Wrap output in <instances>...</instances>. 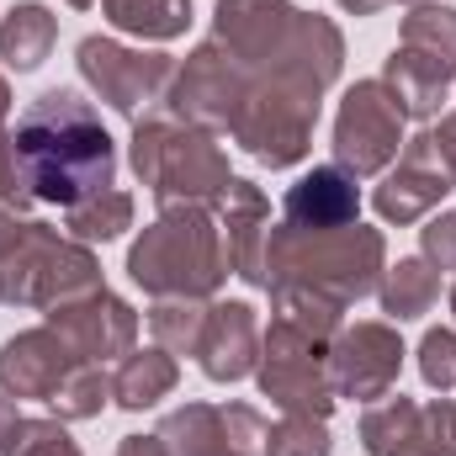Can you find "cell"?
<instances>
[{"instance_id": "cell-1", "label": "cell", "mask_w": 456, "mask_h": 456, "mask_svg": "<svg viewBox=\"0 0 456 456\" xmlns=\"http://www.w3.org/2000/svg\"><path fill=\"white\" fill-rule=\"evenodd\" d=\"M11 149L32 202H59L69 213L117 186V143L80 91H43L16 117Z\"/></svg>"}, {"instance_id": "cell-2", "label": "cell", "mask_w": 456, "mask_h": 456, "mask_svg": "<svg viewBox=\"0 0 456 456\" xmlns=\"http://www.w3.org/2000/svg\"><path fill=\"white\" fill-rule=\"evenodd\" d=\"M387 271V244L377 228H335V233H297L271 228L265 233V287H314L335 303H361L377 292Z\"/></svg>"}, {"instance_id": "cell-3", "label": "cell", "mask_w": 456, "mask_h": 456, "mask_svg": "<svg viewBox=\"0 0 456 456\" xmlns=\"http://www.w3.org/2000/svg\"><path fill=\"white\" fill-rule=\"evenodd\" d=\"M127 276L154 297H213L228 276L218 213L159 208V218L127 249Z\"/></svg>"}, {"instance_id": "cell-4", "label": "cell", "mask_w": 456, "mask_h": 456, "mask_svg": "<svg viewBox=\"0 0 456 456\" xmlns=\"http://www.w3.org/2000/svg\"><path fill=\"white\" fill-rule=\"evenodd\" d=\"M133 170L159 208H218L233 181L218 133L170 112L133 122Z\"/></svg>"}, {"instance_id": "cell-5", "label": "cell", "mask_w": 456, "mask_h": 456, "mask_svg": "<svg viewBox=\"0 0 456 456\" xmlns=\"http://www.w3.org/2000/svg\"><path fill=\"white\" fill-rule=\"evenodd\" d=\"M91 287H102V271L80 239H64L48 224H16V218L0 228V303L53 308Z\"/></svg>"}, {"instance_id": "cell-6", "label": "cell", "mask_w": 456, "mask_h": 456, "mask_svg": "<svg viewBox=\"0 0 456 456\" xmlns=\"http://www.w3.org/2000/svg\"><path fill=\"white\" fill-rule=\"evenodd\" d=\"M260 393L281 409V414H308V419H330L335 414V382H330V345L271 319V330L260 335V361H255Z\"/></svg>"}, {"instance_id": "cell-7", "label": "cell", "mask_w": 456, "mask_h": 456, "mask_svg": "<svg viewBox=\"0 0 456 456\" xmlns=\"http://www.w3.org/2000/svg\"><path fill=\"white\" fill-rule=\"evenodd\" d=\"M75 64L86 75V86L122 112L127 122H143L154 117V107L170 96V80H175V64L170 53H143V48H122L112 37H86L75 48Z\"/></svg>"}, {"instance_id": "cell-8", "label": "cell", "mask_w": 456, "mask_h": 456, "mask_svg": "<svg viewBox=\"0 0 456 456\" xmlns=\"http://www.w3.org/2000/svg\"><path fill=\"white\" fill-rule=\"evenodd\" d=\"M314 122H319V107H314V102L292 96V91L276 86V80H255V91L244 96L239 117L228 122V138H233L244 154H255L260 165L287 170V165H297V159L308 154Z\"/></svg>"}, {"instance_id": "cell-9", "label": "cell", "mask_w": 456, "mask_h": 456, "mask_svg": "<svg viewBox=\"0 0 456 456\" xmlns=\"http://www.w3.org/2000/svg\"><path fill=\"white\" fill-rule=\"evenodd\" d=\"M255 91V75L228 53L224 43H202L170 80V96H165V112L181 117V122H197L208 133H228V122L239 117L244 96Z\"/></svg>"}, {"instance_id": "cell-10", "label": "cell", "mask_w": 456, "mask_h": 456, "mask_svg": "<svg viewBox=\"0 0 456 456\" xmlns=\"http://www.w3.org/2000/svg\"><path fill=\"white\" fill-rule=\"evenodd\" d=\"M403 154V112L393 102V91L382 80H355L340 102L335 117V159L340 170L361 175H382L393 159Z\"/></svg>"}, {"instance_id": "cell-11", "label": "cell", "mask_w": 456, "mask_h": 456, "mask_svg": "<svg viewBox=\"0 0 456 456\" xmlns=\"http://www.w3.org/2000/svg\"><path fill=\"white\" fill-rule=\"evenodd\" d=\"M403 371V340L387 324H345L340 335L330 340V382L335 398H361L377 403L393 393Z\"/></svg>"}, {"instance_id": "cell-12", "label": "cell", "mask_w": 456, "mask_h": 456, "mask_svg": "<svg viewBox=\"0 0 456 456\" xmlns=\"http://www.w3.org/2000/svg\"><path fill=\"white\" fill-rule=\"evenodd\" d=\"M340 64H345L340 27H335L330 16H319V11H297L292 37L281 43V53L271 59V69L255 75V80H276V86H287L292 96H303V102L319 107L324 91L340 80Z\"/></svg>"}, {"instance_id": "cell-13", "label": "cell", "mask_w": 456, "mask_h": 456, "mask_svg": "<svg viewBox=\"0 0 456 456\" xmlns=\"http://www.w3.org/2000/svg\"><path fill=\"white\" fill-rule=\"evenodd\" d=\"M48 324L75 345L86 361H96V366L112 361V355L138 350V314H133L117 292H107V287H91V292H80V297L53 303V308H48Z\"/></svg>"}, {"instance_id": "cell-14", "label": "cell", "mask_w": 456, "mask_h": 456, "mask_svg": "<svg viewBox=\"0 0 456 456\" xmlns=\"http://www.w3.org/2000/svg\"><path fill=\"white\" fill-rule=\"evenodd\" d=\"M456 186V175L446 170V159L436 154L430 133H414L403 138V154L398 165L382 175V186L371 191V208L382 213V224H414L425 218L430 208H441V197Z\"/></svg>"}, {"instance_id": "cell-15", "label": "cell", "mask_w": 456, "mask_h": 456, "mask_svg": "<svg viewBox=\"0 0 456 456\" xmlns=\"http://www.w3.org/2000/svg\"><path fill=\"white\" fill-rule=\"evenodd\" d=\"M292 27H297V5L292 0H218V16H213V37L249 75L271 69V59L281 53Z\"/></svg>"}, {"instance_id": "cell-16", "label": "cell", "mask_w": 456, "mask_h": 456, "mask_svg": "<svg viewBox=\"0 0 456 456\" xmlns=\"http://www.w3.org/2000/svg\"><path fill=\"white\" fill-rule=\"evenodd\" d=\"M86 355L64 340L53 324L43 330H21L0 345V393L5 398H53V387L80 366Z\"/></svg>"}, {"instance_id": "cell-17", "label": "cell", "mask_w": 456, "mask_h": 456, "mask_svg": "<svg viewBox=\"0 0 456 456\" xmlns=\"http://www.w3.org/2000/svg\"><path fill=\"white\" fill-rule=\"evenodd\" d=\"M271 202L260 197L255 181H228V191L218 197V228H224V260L233 276L265 287V233H271Z\"/></svg>"}, {"instance_id": "cell-18", "label": "cell", "mask_w": 456, "mask_h": 456, "mask_svg": "<svg viewBox=\"0 0 456 456\" xmlns=\"http://www.w3.org/2000/svg\"><path fill=\"white\" fill-rule=\"evenodd\" d=\"M361 213V191H355V175L340 170V165H319L308 170L287 202H281V224L297 228V233H335V228H350Z\"/></svg>"}, {"instance_id": "cell-19", "label": "cell", "mask_w": 456, "mask_h": 456, "mask_svg": "<svg viewBox=\"0 0 456 456\" xmlns=\"http://www.w3.org/2000/svg\"><path fill=\"white\" fill-rule=\"evenodd\" d=\"M197 355H202V371H208L213 382H239V377H249L255 361H260V324H255V308H249V303H213Z\"/></svg>"}, {"instance_id": "cell-20", "label": "cell", "mask_w": 456, "mask_h": 456, "mask_svg": "<svg viewBox=\"0 0 456 456\" xmlns=\"http://www.w3.org/2000/svg\"><path fill=\"white\" fill-rule=\"evenodd\" d=\"M452 80H456L452 64H441V59H430V53H419V48H403V43L387 53V69H382V86L393 91L398 112L419 117V122L441 117Z\"/></svg>"}, {"instance_id": "cell-21", "label": "cell", "mask_w": 456, "mask_h": 456, "mask_svg": "<svg viewBox=\"0 0 456 456\" xmlns=\"http://www.w3.org/2000/svg\"><path fill=\"white\" fill-rule=\"evenodd\" d=\"M175 355L170 350H127L122 361H117L112 371V398L117 409H127V414H143V409H154L170 387H175Z\"/></svg>"}, {"instance_id": "cell-22", "label": "cell", "mask_w": 456, "mask_h": 456, "mask_svg": "<svg viewBox=\"0 0 456 456\" xmlns=\"http://www.w3.org/2000/svg\"><path fill=\"white\" fill-rule=\"evenodd\" d=\"M53 43H59V16H53L48 5L21 0V5L5 11V21H0V59H5L16 75L37 69V64L53 53Z\"/></svg>"}, {"instance_id": "cell-23", "label": "cell", "mask_w": 456, "mask_h": 456, "mask_svg": "<svg viewBox=\"0 0 456 456\" xmlns=\"http://www.w3.org/2000/svg\"><path fill=\"white\" fill-rule=\"evenodd\" d=\"M377 297H382V314H387V319H398V324H403V319H419V314H430L436 297H441V271H436L425 255H409V260H398V265L382 271Z\"/></svg>"}, {"instance_id": "cell-24", "label": "cell", "mask_w": 456, "mask_h": 456, "mask_svg": "<svg viewBox=\"0 0 456 456\" xmlns=\"http://www.w3.org/2000/svg\"><path fill=\"white\" fill-rule=\"evenodd\" d=\"M159 441H165L170 456H218V452H228L233 441H228V425H224V403H186V409L165 414ZM233 452H239V446H233Z\"/></svg>"}, {"instance_id": "cell-25", "label": "cell", "mask_w": 456, "mask_h": 456, "mask_svg": "<svg viewBox=\"0 0 456 456\" xmlns=\"http://www.w3.org/2000/svg\"><path fill=\"white\" fill-rule=\"evenodd\" d=\"M117 32H133L143 43H170L191 27V0H102Z\"/></svg>"}, {"instance_id": "cell-26", "label": "cell", "mask_w": 456, "mask_h": 456, "mask_svg": "<svg viewBox=\"0 0 456 456\" xmlns=\"http://www.w3.org/2000/svg\"><path fill=\"white\" fill-rule=\"evenodd\" d=\"M271 303H276L281 324H292V330H303V335H314L324 345L345 330V303L314 292V287H271Z\"/></svg>"}, {"instance_id": "cell-27", "label": "cell", "mask_w": 456, "mask_h": 456, "mask_svg": "<svg viewBox=\"0 0 456 456\" xmlns=\"http://www.w3.org/2000/svg\"><path fill=\"white\" fill-rule=\"evenodd\" d=\"M202 330H208V303H202V297H154V308H149V335H154L159 350H170V355H197Z\"/></svg>"}, {"instance_id": "cell-28", "label": "cell", "mask_w": 456, "mask_h": 456, "mask_svg": "<svg viewBox=\"0 0 456 456\" xmlns=\"http://www.w3.org/2000/svg\"><path fill=\"white\" fill-rule=\"evenodd\" d=\"M414 425H419V403L403 398V393H387V398H377V403L361 414V446L371 456H393L409 436H414Z\"/></svg>"}, {"instance_id": "cell-29", "label": "cell", "mask_w": 456, "mask_h": 456, "mask_svg": "<svg viewBox=\"0 0 456 456\" xmlns=\"http://www.w3.org/2000/svg\"><path fill=\"white\" fill-rule=\"evenodd\" d=\"M107 398H112V377L96 366V361H80L59 387H53V398H48V409H53V419H96L102 409H107Z\"/></svg>"}, {"instance_id": "cell-30", "label": "cell", "mask_w": 456, "mask_h": 456, "mask_svg": "<svg viewBox=\"0 0 456 456\" xmlns=\"http://www.w3.org/2000/svg\"><path fill=\"white\" fill-rule=\"evenodd\" d=\"M127 228H133V197L117 186L69 208V239H80V244H107V239H122Z\"/></svg>"}, {"instance_id": "cell-31", "label": "cell", "mask_w": 456, "mask_h": 456, "mask_svg": "<svg viewBox=\"0 0 456 456\" xmlns=\"http://www.w3.org/2000/svg\"><path fill=\"white\" fill-rule=\"evenodd\" d=\"M398 43L403 48H419V53H430V59H441V64L456 69V11L452 5H436V0L414 5L403 16V37Z\"/></svg>"}, {"instance_id": "cell-32", "label": "cell", "mask_w": 456, "mask_h": 456, "mask_svg": "<svg viewBox=\"0 0 456 456\" xmlns=\"http://www.w3.org/2000/svg\"><path fill=\"white\" fill-rule=\"evenodd\" d=\"M330 425L324 419H308V414H281V425L265 430V452L260 456H330Z\"/></svg>"}, {"instance_id": "cell-33", "label": "cell", "mask_w": 456, "mask_h": 456, "mask_svg": "<svg viewBox=\"0 0 456 456\" xmlns=\"http://www.w3.org/2000/svg\"><path fill=\"white\" fill-rule=\"evenodd\" d=\"M5 456H80V446L69 441L64 419H21Z\"/></svg>"}, {"instance_id": "cell-34", "label": "cell", "mask_w": 456, "mask_h": 456, "mask_svg": "<svg viewBox=\"0 0 456 456\" xmlns=\"http://www.w3.org/2000/svg\"><path fill=\"white\" fill-rule=\"evenodd\" d=\"M419 377L441 393H456V330H430L419 340Z\"/></svg>"}, {"instance_id": "cell-35", "label": "cell", "mask_w": 456, "mask_h": 456, "mask_svg": "<svg viewBox=\"0 0 456 456\" xmlns=\"http://www.w3.org/2000/svg\"><path fill=\"white\" fill-rule=\"evenodd\" d=\"M425 260L436 271H456V213H441L425 224Z\"/></svg>"}, {"instance_id": "cell-36", "label": "cell", "mask_w": 456, "mask_h": 456, "mask_svg": "<svg viewBox=\"0 0 456 456\" xmlns=\"http://www.w3.org/2000/svg\"><path fill=\"white\" fill-rule=\"evenodd\" d=\"M27 202H32V191H27V181H21V170H16V149H11V133L0 127V208L21 213Z\"/></svg>"}, {"instance_id": "cell-37", "label": "cell", "mask_w": 456, "mask_h": 456, "mask_svg": "<svg viewBox=\"0 0 456 456\" xmlns=\"http://www.w3.org/2000/svg\"><path fill=\"white\" fill-rule=\"evenodd\" d=\"M430 143H436V154L446 159V170L456 175V112H446L436 127H430Z\"/></svg>"}, {"instance_id": "cell-38", "label": "cell", "mask_w": 456, "mask_h": 456, "mask_svg": "<svg viewBox=\"0 0 456 456\" xmlns=\"http://www.w3.org/2000/svg\"><path fill=\"white\" fill-rule=\"evenodd\" d=\"M393 456H452V452H446V446H441V441H436L425 425H414V436H409V441H403Z\"/></svg>"}, {"instance_id": "cell-39", "label": "cell", "mask_w": 456, "mask_h": 456, "mask_svg": "<svg viewBox=\"0 0 456 456\" xmlns=\"http://www.w3.org/2000/svg\"><path fill=\"white\" fill-rule=\"evenodd\" d=\"M117 456H170V452H165V441H159V436H122Z\"/></svg>"}, {"instance_id": "cell-40", "label": "cell", "mask_w": 456, "mask_h": 456, "mask_svg": "<svg viewBox=\"0 0 456 456\" xmlns=\"http://www.w3.org/2000/svg\"><path fill=\"white\" fill-rule=\"evenodd\" d=\"M16 425H21V414H16V398H5V393H0V456L11 452V436H16Z\"/></svg>"}, {"instance_id": "cell-41", "label": "cell", "mask_w": 456, "mask_h": 456, "mask_svg": "<svg viewBox=\"0 0 456 456\" xmlns=\"http://www.w3.org/2000/svg\"><path fill=\"white\" fill-rule=\"evenodd\" d=\"M345 11H350V16H377V11H382V5H393V0H340Z\"/></svg>"}, {"instance_id": "cell-42", "label": "cell", "mask_w": 456, "mask_h": 456, "mask_svg": "<svg viewBox=\"0 0 456 456\" xmlns=\"http://www.w3.org/2000/svg\"><path fill=\"white\" fill-rule=\"evenodd\" d=\"M5 112H11V86H5V75H0V127H5Z\"/></svg>"}, {"instance_id": "cell-43", "label": "cell", "mask_w": 456, "mask_h": 456, "mask_svg": "<svg viewBox=\"0 0 456 456\" xmlns=\"http://www.w3.org/2000/svg\"><path fill=\"white\" fill-rule=\"evenodd\" d=\"M69 5H75V11H91V5H96V0H69Z\"/></svg>"}, {"instance_id": "cell-44", "label": "cell", "mask_w": 456, "mask_h": 456, "mask_svg": "<svg viewBox=\"0 0 456 456\" xmlns=\"http://www.w3.org/2000/svg\"><path fill=\"white\" fill-rule=\"evenodd\" d=\"M11 218H16V213H11V208H0V228L11 224Z\"/></svg>"}, {"instance_id": "cell-45", "label": "cell", "mask_w": 456, "mask_h": 456, "mask_svg": "<svg viewBox=\"0 0 456 456\" xmlns=\"http://www.w3.org/2000/svg\"><path fill=\"white\" fill-rule=\"evenodd\" d=\"M218 456H244V452H233V446H228V452H218Z\"/></svg>"}, {"instance_id": "cell-46", "label": "cell", "mask_w": 456, "mask_h": 456, "mask_svg": "<svg viewBox=\"0 0 456 456\" xmlns=\"http://www.w3.org/2000/svg\"><path fill=\"white\" fill-rule=\"evenodd\" d=\"M452 314H456V287H452Z\"/></svg>"}, {"instance_id": "cell-47", "label": "cell", "mask_w": 456, "mask_h": 456, "mask_svg": "<svg viewBox=\"0 0 456 456\" xmlns=\"http://www.w3.org/2000/svg\"><path fill=\"white\" fill-rule=\"evenodd\" d=\"M409 5H425V0H409Z\"/></svg>"}]
</instances>
